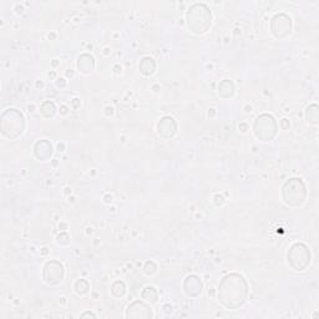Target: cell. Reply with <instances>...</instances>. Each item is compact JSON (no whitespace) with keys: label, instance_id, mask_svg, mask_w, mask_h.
<instances>
[{"label":"cell","instance_id":"cell-1","mask_svg":"<svg viewBox=\"0 0 319 319\" xmlns=\"http://www.w3.org/2000/svg\"><path fill=\"white\" fill-rule=\"evenodd\" d=\"M248 283L243 276L231 273L225 276L218 284V299L225 308L236 310L246 303Z\"/></svg>","mask_w":319,"mask_h":319},{"label":"cell","instance_id":"cell-2","mask_svg":"<svg viewBox=\"0 0 319 319\" xmlns=\"http://www.w3.org/2000/svg\"><path fill=\"white\" fill-rule=\"evenodd\" d=\"M0 130L7 139H19L25 130V117L23 112L16 109L4 110L0 120Z\"/></svg>","mask_w":319,"mask_h":319},{"label":"cell","instance_id":"cell-3","mask_svg":"<svg viewBox=\"0 0 319 319\" xmlns=\"http://www.w3.org/2000/svg\"><path fill=\"white\" fill-rule=\"evenodd\" d=\"M187 26L195 34H203L210 29L212 23L211 10L205 4H194L186 14Z\"/></svg>","mask_w":319,"mask_h":319},{"label":"cell","instance_id":"cell-4","mask_svg":"<svg viewBox=\"0 0 319 319\" xmlns=\"http://www.w3.org/2000/svg\"><path fill=\"white\" fill-rule=\"evenodd\" d=\"M306 186L301 178H291L284 183L282 188V197L283 201L288 206H301L306 199Z\"/></svg>","mask_w":319,"mask_h":319},{"label":"cell","instance_id":"cell-5","mask_svg":"<svg viewBox=\"0 0 319 319\" xmlns=\"http://www.w3.org/2000/svg\"><path fill=\"white\" fill-rule=\"evenodd\" d=\"M277 121L272 115L263 114L258 116L253 125V133L256 137H258L262 141H271L277 135Z\"/></svg>","mask_w":319,"mask_h":319},{"label":"cell","instance_id":"cell-6","mask_svg":"<svg viewBox=\"0 0 319 319\" xmlns=\"http://www.w3.org/2000/svg\"><path fill=\"white\" fill-rule=\"evenodd\" d=\"M310 263V252L308 247L303 243H296L288 251V265L294 271L302 272L309 266Z\"/></svg>","mask_w":319,"mask_h":319},{"label":"cell","instance_id":"cell-7","mask_svg":"<svg viewBox=\"0 0 319 319\" xmlns=\"http://www.w3.org/2000/svg\"><path fill=\"white\" fill-rule=\"evenodd\" d=\"M271 29L274 37L278 38V39L287 38L291 34V31H292V19L284 13L277 14L272 19Z\"/></svg>","mask_w":319,"mask_h":319},{"label":"cell","instance_id":"cell-8","mask_svg":"<svg viewBox=\"0 0 319 319\" xmlns=\"http://www.w3.org/2000/svg\"><path fill=\"white\" fill-rule=\"evenodd\" d=\"M62 277H64V267L59 261H49L45 263L43 271V279L46 284H57L61 282Z\"/></svg>","mask_w":319,"mask_h":319},{"label":"cell","instance_id":"cell-9","mask_svg":"<svg viewBox=\"0 0 319 319\" xmlns=\"http://www.w3.org/2000/svg\"><path fill=\"white\" fill-rule=\"evenodd\" d=\"M153 317L151 307L142 301H135L126 309V318L150 319Z\"/></svg>","mask_w":319,"mask_h":319},{"label":"cell","instance_id":"cell-10","mask_svg":"<svg viewBox=\"0 0 319 319\" xmlns=\"http://www.w3.org/2000/svg\"><path fill=\"white\" fill-rule=\"evenodd\" d=\"M176 130H177V125H176V121L172 117L165 116L164 119L158 121L157 134L162 139H170V137H172L176 134Z\"/></svg>","mask_w":319,"mask_h":319},{"label":"cell","instance_id":"cell-11","mask_svg":"<svg viewBox=\"0 0 319 319\" xmlns=\"http://www.w3.org/2000/svg\"><path fill=\"white\" fill-rule=\"evenodd\" d=\"M34 155L40 161H48L51 157V155H53V146L46 140H40V141L35 144Z\"/></svg>","mask_w":319,"mask_h":319},{"label":"cell","instance_id":"cell-12","mask_svg":"<svg viewBox=\"0 0 319 319\" xmlns=\"http://www.w3.org/2000/svg\"><path fill=\"white\" fill-rule=\"evenodd\" d=\"M183 290L189 297H197L202 292V282L197 276H188L183 282Z\"/></svg>","mask_w":319,"mask_h":319},{"label":"cell","instance_id":"cell-13","mask_svg":"<svg viewBox=\"0 0 319 319\" xmlns=\"http://www.w3.org/2000/svg\"><path fill=\"white\" fill-rule=\"evenodd\" d=\"M78 68L82 74L91 73L93 68H95V60H93V57L89 54L81 55L78 60Z\"/></svg>","mask_w":319,"mask_h":319},{"label":"cell","instance_id":"cell-14","mask_svg":"<svg viewBox=\"0 0 319 319\" xmlns=\"http://www.w3.org/2000/svg\"><path fill=\"white\" fill-rule=\"evenodd\" d=\"M139 69H140V71L144 74V75H146V76L152 75V74L155 73V70H156L155 60H153L152 57H148V56L144 57V59L140 61Z\"/></svg>","mask_w":319,"mask_h":319},{"label":"cell","instance_id":"cell-15","mask_svg":"<svg viewBox=\"0 0 319 319\" xmlns=\"http://www.w3.org/2000/svg\"><path fill=\"white\" fill-rule=\"evenodd\" d=\"M235 92V86H233V82L230 80H224L221 84L218 85V95L224 96L225 98H231Z\"/></svg>","mask_w":319,"mask_h":319},{"label":"cell","instance_id":"cell-16","mask_svg":"<svg viewBox=\"0 0 319 319\" xmlns=\"http://www.w3.org/2000/svg\"><path fill=\"white\" fill-rule=\"evenodd\" d=\"M141 297H142V299L150 302V303H156L158 299V293L153 287H146L144 291H142Z\"/></svg>","mask_w":319,"mask_h":319},{"label":"cell","instance_id":"cell-17","mask_svg":"<svg viewBox=\"0 0 319 319\" xmlns=\"http://www.w3.org/2000/svg\"><path fill=\"white\" fill-rule=\"evenodd\" d=\"M111 293H112V296H115L116 298H121V297L125 296V293H126L125 283L121 282V280H116V282L112 284Z\"/></svg>","mask_w":319,"mask_h":319},{"label":"cell","instance_id":"cell-18","mask_svg":"<svg viewBox=\"0 0 319 319\" xmlns=\"http://www.w3.org/2000/svg\"><path fill=\"white\" fill-rule=\"evenodd\" d=\"M55 111H56V109H55L54 103H51V101H45L41 105V114L45 117H53L55 115Z\"/></svg>","mask_w":319,"mask_h":319},{"label":"cell","instance_id":"cell-19","mask_svg":"<svg viewBox=\"0 0 319 319\" xmlns=\"http://www.w3.org/2000/svg\"><path fill=\"white\" fill-rule=\"evenodd\" d=\"M90 287H89V283L86 282L85 279H79L78 282L75 283V292L80 294V296H84L89 292Z\"/></svg>","mask_w":319,"mask_h":319},{"label":"cell","instance_id":"cell-20","mask_svg":"<svg viewBox=\"0 0 319 319\" xmlns=\"http://www.w3.org/2000/svg\"><path fill=\"white\" fill-rule=\"evenodd\" d=\"M317 109H318L317 105H313L307 109V119L308 121H310V122H313V123L318 122V116H317L318 110Z\"/></svg>","mask_w":319,"mask_h":319},{"label":"cell","instance_id":"cell-21","mask_svg":"<svg viewBox=\"0 0 319 319\" xmlns=\"http://www.w3.org/2000/svg\"><path fill=\"white\" fill-rule=\"evenodd\" d=\"M81 317H82V318H84V317H93V318H95V314H92V313L87 312V313H84V314H82Z\"/></svg>","mask_w":319,"mask_h":319},{"label":"cell","instance_id":"cell-22","mask_svg":"<svg viewBox=\"0 0 319 319\" xmlns=\"http://www.w3.org/2000/svg\"><path fill=\"white\" fill-rule=\"evenodd\" d=\"M61 110H62V111H61V112H62V114H67V107H65V106H62V107H61Z\"/></svg>","mask_w":319,"mask_h":319}]
</instances>
